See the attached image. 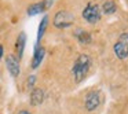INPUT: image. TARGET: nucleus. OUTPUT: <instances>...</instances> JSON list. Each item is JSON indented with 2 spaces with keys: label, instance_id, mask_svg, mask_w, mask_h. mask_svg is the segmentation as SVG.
Returning a JSON list of instances; mask_svg holds the SVG:
<instances>
[{
  "label": "nucleus",
  "instance_id": "6e6552de",
  "mask_svg": "<svg viewBox=\"0 0 128 114\" xmlns=\"http://www.w3.org/2000/svg\"><path fill=\"white\" fill-rule=\"evenodd\" d=\"M44 54H46V50L43 47H36L34 50V55H33V59H32V67L36 69L39 67V65L42 63L43 58H44Z\"/></svg>",
  "mask_w": 128,
  "mask_h": 114
},
{
  "label": "nucleus",
  "instance_id": "4468645a",
  "mask_svg": "<svg viewBox=\"0 0 128 114\" xmlns=\"http://www.w3.org/2000/svg\"><path fill=\"white\" fill-rule=\"evenodd\" d=\"M34 81H36V76H30L29 77V80H28V87H33L34 85Z\"/></svg>",
  "mask_w": 128,
  "mask_h": 114
},
{
  "label": "nucleus",
  "instance_id": "f03ea898",
  "mask_svg": "<svg viewBox=\"0 0 128 114\" xmlns=\"http://www.w3.org/2000/svg\"><path fill=\"white\" fill-rule=\"evenodd\" d=\"M114 54L118 59L128 58V33H122L113 47Z\"/></svg>",
  "mask_w": 128,
  "mask_h": 114
},
{
  "label": "nucleus",
  "instance_id": "ddd939ff",
  "mask_svg": "<svg viewBox=\"0 0 128 114\" xmlns=\"http://www.w3.org/2000/svg\"><path fill=\"white\" fill-rule=\"evenodd\" d=\"M102 10H103V12L105 14H113V12H116V10H117V7H116V3L114 1H112V0H108V1H105L103 3V6H102Z\"/></svg>",
  "mask_w": 128,
  "mask_h": 114
},
{
  "label": "nucleus",
  "instance_id": "9b49d317",
  "mask_svg": "<svg viewBox=\"0 0 128 114\" xmlns=\"http://www.w3.org/2000/svg\"><path fill=\"white\" fill-rule=\"evenodd\" d=\"M76 37L78 39V41L83 43V44H90L91 43V34L86 30H77L76 32Z\"/></svg>",
  "mask_w": 128,
  "mask_h": 114
},
{
  "label": "nucleus",
  "instance_id": "7ed1b4c3",
  "mask_svg": "<svg viewBox=\"0 0 128 114\" xmlns=\"http://www.w3.org/2000/svg\"><path fill=\"white\" fill-rule=\"evenodd\" d=\"M83 18L90 23H96L100 19V10L96 4L88 3L86 8L83 10Z\"/></svg>",
  "mask_w": 128,
  "mask_h": 114
},
{
  "label": "nucleus",
  "instance_id": "f8f14e48",
  "mask_svg": "<svg viewBox=\"0 0 128 114\" xmlns=\"http://www.w3.org/2000/svg\"><path fill=\"white\" fill-rule=\"evenodd\" d=\"M47 25H48V17H43V19L40 21V25H39V30H37V43L42 40L43 34H44L46 29H47Z\"/></svg>",
  "mask_w": 128,
  "mask_h": 114
},
{
  "label": "nucleus",
  "instance_id": "423d86ee",
  "mask_svg": "<svg viewBox=\"0 0 128 114\" xmlns=\"http://www.w3.org/2000/svg\"><path fill=\"white\" fill-rule=\"evenodd\" d=\"M6 66L8 69L10 74L12 77H17L20 74V62H18V58H15L14 55H8L6 59Z\"/></svg>",
  "mask_w": 128,
  "mask_h": 114
},
{
  "label": "nucleus",
  "instance_id": "2eb2a0df",
  "mask_svg": "<svg viewBox=\"0 0 128 114\" xmlns=\"http://www.w3.org/2000/svg\"><path fill=\"white\" fill-rule=\"evenodd\" d=\"M52 1H54V0H48V3L46 4V7H47V8H48V7H50L51 4H52Z\"/></svg>",
  "mask_w": 128,
  "mask_h": 114
},
{
  "label": "nucleus",
  "instance_id": "f3484780",
  "mask_svg": "<svg viewBox=\"0 0 128 114\" xmlns=\"http://www.w3.org/2000/svg\"><path fill=\"white\" fill-rule=\"evenodd\" d=\"M2 56H3V47L0 45V58H2Z\"/></svg>",
  "mask_w": 128,
  "mask_h": 114
},
{
  "label": "nucleus",
  "instance_id": "0eeeda50",
  "mask_svg": "<svg viewBox=\"0 0 128 114\" xmlns=\"http://www.w3.org/2000/svg\"><path fill=\"white\" fill-rule=\"evenodd\" d=\"M43 100H44V92H43V89H40V88L33 89L32 94H30V103H32V106L42 105Z\"/></svg>",
  "mask_w": 128,
  "mask_h": 114
},
{
  "label": "nucleus",
  "instance_id": "20e7f679",
  "mask_svg": "<svg viewBox=\"0 0 128 114\" xmlns=\"http://www.w3.org/2000/svg\"><path fill=\"white\" fill-rule=\"evenodd\" d=\"M73 21H74V18H73V15L70 14V12L59 11V12H56L55 17H54V25L59 29H65V28H69L73 23Z\"/></svg>",
  "mask_w": 128,
  "mask_h": 114
},
{
  "label": "nucleus",
  "instance_id": "dca6fc26",
  "mask_svg": "<svg viewBox=\"0 0 128 114\" xmlns=\"http://www.w3.org/2000/svg\"><path fill=\"white\" fill-rule=\"evenodd\" d=\"M18 114H30V113H29V111H26V110H22V111H20Z\"/></svg>",
  "mask_w": 128,
  "mask_h": 114
},
{
  "label": "nucleus",
  "instance_id": "9d476101",
  "mask_svg": "<svg viewBox=\"0 0 128 114\" xmlns=\"http://www.w3.org/2000/svg\"><path fill=\"white\" fill-rule=\"evenodd\" d=\"M47 8L46 7V3L44 1H42V3H36V4H32V6L28 7V15H37L40 14V12H43L44 10Z\"/></svg>",
  "mask_w": 128,
  "mask_h": 114
},
{
  "label": "nucleus",
  "instance_id": "39448f33",
  "mask_svg": "<svg viewBox=\"0 0 128 114\" xmlns=\"http://www.w3.org/2000/svg\"><path fill=\"white\" fill-rule=\"evenodd\" d=\"M100 100H102V96H100V92L99 91L88 92L87 96H86V102H84L86 109L88 111H92V110H95V109H98V107H99V105H100Z\"/></svg>",
  "mask_w": 128,
  "mask_h": 114
},
{
  "label": "nucleus",
  "instance_id": "1a4fd4ad",
  "mask_svg": "<svg viewBox=\"0 0 128 114\" xmlns=\"http://www.w3.org/2000/svg\"><path fill=\"white\" fill-rule=\"evenodd\" d=\"M25 43H26V34L24 32H21L20 36L17 39V44H15V48H17V54H18V59L22 58L24 54V48H25Z\"/></svg>",
  "mask_w": 128,
  "mask_h": 114
},
{
  "label": "nucleus",
  "instance_id": "f257e3e1",
  "mask_svg": "<svg viewBox=\"0 0 128 114\" xmlns=\"http://www.w3.org/2000/svg\"><path fill=\"white\" fill-rule=\"evenodd\" d=\"M90 67H91V59H90V56L86 55V54H81L74 61V65L72 67V74L74 77L76 83H80V81L84 80V77L87 76Z\"/></svg>",
  "mask_w": 128,
  "mask_h": 114
}]
</instances>
